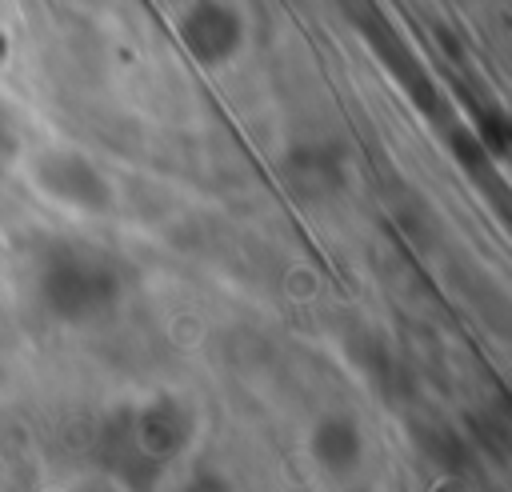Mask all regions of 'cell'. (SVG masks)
<instances>
[{
  "label": "cell",
  "mask_w": 512,
  "mask_h": 492,
  "mask_svg": "<svg viewBox=\"0 0 512 492\" xmlns=\"http://www.w3.org/2000/svg\"><path fill=\"white\" fill-rule=\"evenodd\" d=\"M196 412L160 392L144 404H116L100 416L92 436L96 464L124 488V492H156L164 468L192 444Z\"/></svg>",
  "instance_id": "1"
},
{
  "label": "cell",
  "mask_w": 512,
  "mask_h": 492,
  "mask_svg": "<svg viewBox=\"0 0 512 492\" xmlns=\"http://www.w3.org/2000/svg\"><path fill=\"white\" fill-rule=\"evenodd\" d=\"M128 292V264L88 240H52L36 260V296L60 324H92L116 312Z\"/></svg>",
  "instance_id": "2"
},
{
  "label": "cell",
  "mask_w": 512,
  "mask_h": 492,
  "mask_svg": "<svg viewBox=\"0 0 512 492\" xmlns=\"http://www.w3.org/2000/svg\"><path fill=\"white\" fill-rule=\"evenodd\" d=\"M32 184L56 200L68 204L76 212H112V184L108 176L96 168V160H88L76 148H44L32 160Z\"/></svg>",
  "instance_id": "3"
},
{
  "label": "cell",
  "mask_w": 512,
  "mask_h": 492,
  "mask_svg": "<svg viewBox=\"0 0 512 492\" xmlns=\"http://www.w3.org/2000/svg\"><path fill=\"white\" fill-rule=\"evenodd\" d=\"M176 36L200 68H224L244 44V16L232 0H188L176 16Z\"/></svg>",
  "instance_id": "4"
},
{
  "label": "cell",
  "mask_w": 512,
  "mask_h": 492,
  "mask_svg": "<svg viewBox=\"0 0 512 492\" xmlns=\"http://www.w3.org/2000/svg\"><path fill=\"white\" fill-rule=\"evenodd\" d=\"M356 28H360V36L368 40L372 56H376V60L392 72V80L408 92V100H412L420 112L436 116V112H440V92H436L428 68L420 64V56L412 52V44L404 40V32H400L380 8H368V12L356 20Z\"/></svg>",
  "instance_id": "5"
},
{
  "label": "cell",
  "mask_w": 512,
  "mask_h": 492,
  "mask_svg": "<svg viewBox=\"0 0 512 492\" xmlns=\"http://www.w3.org/2000/svg\"><path fill=\"white\" fill-rule=\"evenodd\" d=\"M280 180L296 200H328L348 184V144L344 140H304L280 156Z\"/></svg>",
  "instance_id": "6"
},
{
  "label": "cell",
  "mask_w": 512,
  "mask_h": 492,
  "mask_svg": "<svg viewBox=\"0 0 512 492\" xmlns=\"http://www.w3.org/2000/svg\"><path fill=\"white\" fill-rule=\"evenodd\" d=\"M308 456L320 472L344 480L352 472H360L364 464V432H360V420L348 416V412H328L312 424L308 432Z\"/></svg>",
  "instance_id": "7"
},
{
  "label": "cell",
  "mask_w": 512,
  "mask_h": 492,
  "mask_svg": "<svg viewBox=\"0 0 512 492\" xmlns=\"http://www.w3.org/2000/svg\"><path fill=\"white\" fill-rule=\"evenodd\" d=\"M416 440H420V448H424L440 468H448V472H460V468L468 464V444H464L448 424H420V428H416Z\"/></svg>",
  "instance_id": "8"
},
{
  "label": "cell",
  "mask_w": 512,
  "mask_h": 492,
  "mask_svg": "<svg viewBox=\"0 0 512 492\" xmlns=\"http://www.w3.org/2000/svg\"><path fill=\"white\" fill-rule=\"evenodd\" d=\"M472 120H476L472 136L484 144V152H488L492 160H500V156L508 152V140H512L508 112H504L500 104H476V108H472Z\"/></svg>",
  "instance_id": "9"
},
{
  "label": "cell",
  "mask_w": 512,
  "mask_h": 492,
  "mask_svg": "<svg viewBox=\"0 0 512 492\" xmlns=\"http://www.w3.org/2000/svg\"><path fill=\"white\" fill-rule=\"evenodd\" d=\"M448 148H452V156L460 160V168H464L468 176H476V180H488V176H492V156H488L484 144L472 136V128L452 124V128H448Z\"/></svg>",
  "instance_id": "10"
},
{
  "label": "cell",
  "mask_w": 512,
  "mask_h": 492,
  "mask_svg": "<svg viewBox=\"0 0 512 492\" xmlns=\"http://www.w3.org/2000/svg\"><path fill=\"white\" fill-rule=\"evenodd\" d=\"M180 492H236V484H232L224 472H216V468H196V472L180 484Z\"/></svg>",
  "instance_id": "11"
},
{
  "label": "cell",
  "mask_w": 512,
  "mask_h": 492,
  "mask_svg": "<svg viewBox=\"0 0 512 492\" xmlns=\"http://www.w3.org/2000/svg\"><path fill=\"white\" fill-rule=\"evenodd\" d=\"M12 152H16V132H12V120H8V108L0 104V176L12 160Z\"/></svg>",
  "instance_id": "12"
},
{
  "label": "cell",
  "mask_w": 512,
  "mask_h": 492,
  "mask_svg": "<svg viewBox=\"0 0 512 492\" xmlns=\"http://www.w3.org/2000/svg\"><path fill=\"white\" fill-rule=\"evenodd\" d=\"M68 4H96V0H68Z\"/></svg>",
  "instance_id": "13"
}]
</instances>
